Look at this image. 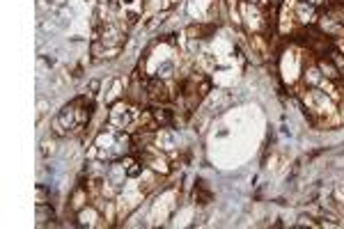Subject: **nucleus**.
Masks as SVG:
<instances>
[{
  "label": "nucleus",
  "mask_w": 344,
  "mask_h": 229,
  "mask_svg": "<svg viewBox=\"0 0 344 229\" xmlns=\"http://www.w3.org/2000/svg\"><path fill=\"white\" fill-rule=\"evenodd\" d=\"M298 19L305 21V23H312L314 21V7L303 2V5H298Z\"/></svg>",
  "instance_id": "nucleus-4"
},
{
  "label": "nucleus",
  "mask_w": 344,
  "mask_h": 229,
  "mask_svg": "<svg viewBox=\"0 0 344 229\" xmlns=\"http://www.w3.org/2000/svg\"><path fill=\"white\" fill-rule=\"evenodd\" d=\"M145 92H147V98H152L154 103H166L168 98H170V94H168V87L166 83L159 78H149L145 80Z\"/></svg>",
  "instance_id": "nucleus-1"
},
{
  "label": "nucleus",
  "mask_w": 344,
  "mask_h": 229,
  "mask_svg": "<svg viewBox=\"0 0 344 229\" xmlns=\"http://www.w3.org/2000/svg\"><path fill=\"white\" fill-rule=\"evenodd\" d=\"M319 69L324 71L326 78H331V80H338L340 76H342L338 66H333V65H331V58H328V60H319Z\"/></svg>",
  "instance_id": "nucleus-3"
},
{
  "label": "nucleus",
  "mask_w": 344,
  "mask_h": 229,
  "mask_svg": "<svg viewBox=\"0 0 344 229\" xmlns=\"http://www.w3.org/2000/svg\"><path fill=\"white\" fill-rule=\"evenodd\" d=\"M152 117L156 119V124H161V126H170L172 124V110L161 108V105H156V108L152 110Z\"/></svg>",
  "instance_id": "nucleus-2"
},
{
  "label": "nucleus",
  "mask_w": 344,
  "mask_h": 229,
  "mask_svg": "<svg viewBox=\"0 0 344 229\" xmlns=\"http://www.w3.org/2000/svg\"><path fill=\"white\" fill-rule=\"evenodd\" d=\"M34 193H37V204H48V190H46V186H37L34 188Z\"/></svg>",
  "instance_id": "nucleus-5"
},
{
  "label": "nucleus",
  "mask_w": 344,
  "mask_h": 229,
  "mask_svg": "<svg viewBox=\"0 0 344 229\" xmlns=\"http://www.w3.org/2000/svg\"><path fill=\"white\" fill-rule=\"evenodd\" d=\"M303 2H308V5H312V7H317V5H321L324 0H303Z\"/></svg>",
  "instance_id": "nucleus-6"
}]
</instances>
